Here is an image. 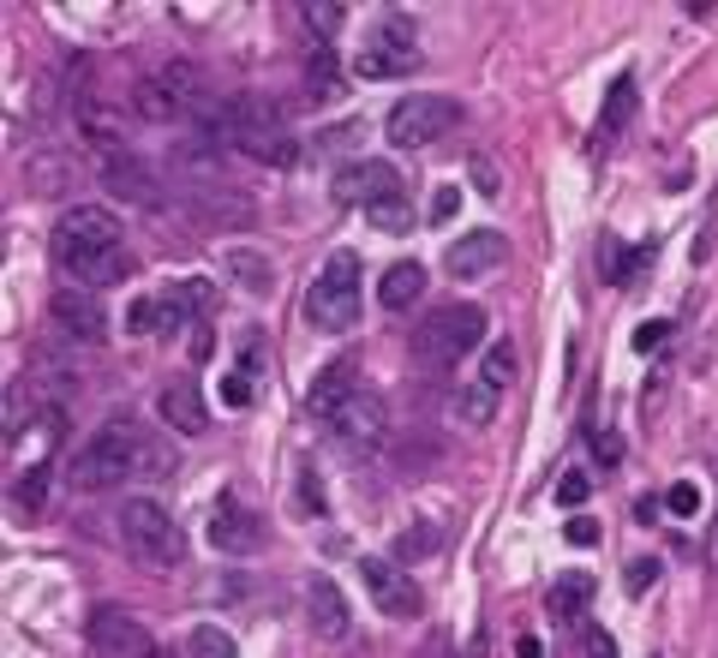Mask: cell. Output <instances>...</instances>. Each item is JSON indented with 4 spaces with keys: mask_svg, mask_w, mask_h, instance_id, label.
<instances>
[{
    "mask_svg": "<svg viewBox=\"0 0 718 658\" xmlns=\"http://www.w3.org/2000/svg\"><path fill=\"white\" fill-rule=\"evenodd\" d=\"M311 419L330 431L342 449H371L383 437V395L354 365H330L311 383Z\"/></svg>",
    "mask_w": 718,
    "mask_h": 658,
    "instance_id": "cell-1",
    "label": "cell"
},
{
    "mask_svg": "<svg viewBox=\"0 0 718 658\" xmlns=\"http://www.w3.org/2000/svg\"><path fill=\"white\" fill-rule=\"evenodd\" d=\"M198 132H210L222 150H239V156H251V162H263V167H294L299 162L294 132L282 126L275 102H263V96H234V102H222V114H215L210 126H198Z\"/></svg>",
    "mask_w": 718,
    "mask_h": 658,
    "instance_id": "cell-2",
    "label": "cell"
},
{
    "mask_svg": "<svg viewBox=\"0 0 718 658\" xmlns=\"http://www.w3.org/2000/svg\"><path fill=\"white\" fill-rule=\"evenodd\" d=\"M120 251V222L108 210H96V203H72L66 215L54 222V263L66 275H90V263L114 258Z\"/></svg>",
    "mask_w": 718,
    "mask_h": 658,
    "instance_id": "cell-3",
    "label": "cell"
},
{
    "mask_svg": "<svg viewBox=\"0 0 718 658\" xmlns=\"http://www.w3.org/2000/svg\"><path fill=\"white\" fill-rule=\"evenodd\" d=\"M306 318L323 335H342L359 323V258L354 251H330L323 258V270L306 287Z\"/></svg>",
    "mask_w": 718,
    "mask_h": 658,
    "instance_id": "cell-4",
    "label": "cell"
},
{
    "mask_svg": "<svg viewBox=\"0 0 718 658\" xmlns=\"http://www.w3.org/2000/svg\"><path fill=\"white\" fill-rule=\"evenodd\" d=\"M138 437H144V431L132 425V419L102 425L78 455H72V485H78V491H114L120 479H132V473H138Z\"/></svg>",
    "mask_w": 718,
    "mask_h": 658,
    "instance_id": "cell-5",
    "label": "cell"
},
{
    "mask_svg": "<svg viewBox=\"0 0 718 658\" xmlns=\"http://www.w3.org/2000/svg\"><path fill=\"white\" fill-rule=\"evenodd\" d=\"M479 335H485V311H479V306H443V311H431V323H419L413 359L437 377V371L461 365V359L473 353Z\"/></svg>",
    "mask_w": 718,
    "mask_h": 658,
    "instance_id": "cell-6",
    "label": "cell"
},
{
    "mask_svg": "<svg viewBox=\"0 0 718 658\" xmlns=\"http://www.w3.org/2000/svg\"><path fill=\"white\" fill-rule=\"evenodd\" d=\"M120 545H126L132 562H150V569H174V562L186 557V533H180L174 514L150 497L120 509Z\"/></svg>",
    "mask_w": 718,
    "mask_h": 658,
    "instance_id": "cell-7",
    "label": "cell"
},
{
    "mask_svg": "<svg viewBox=\"0 0 718 658\" xmlns=\"http://www.w3.org/2000/svg\"><path fill=\"white\" fill-rule=\"evenodd\" d=\"M455 126H461V102H455V96L413 90V96H401V102L389 108L383 138H389L395 150H419V144H437L443 132H455Z\"/></svg>",
    "mask_w": 718,
    "mask_h": 658,
    "instance_id": "cell-8",
    "label": "cell"
},
{
    "mask_svg": "<svg viewBox=\"0 0 718 658\" xmlns=\"http://www.w3.org/2000/svg\"><path fill=\"white\" fill-rule=\"evenodd\" d=\"M90 653L96 658H162L156 641H150V629L120 605H102L90 617Z\"/></svg>",
    "mask_w": 718,
    "mask_h": 658,
    "instance_id": "cell-9",
    "label": "cell"
},
{
    "mask_svg": "<svg viewBox=\"0 0 718 658\" xmlns=\"http://www.w3.org/2000/svg\"><path fill=\"white\" fill-rule=\"evenodd\" d=\"M90 144H96V162H102V186L114 191V198H126V203H156L162 198L156 174L126 150V144H114V138H90Z\"/></svg>",
    "mask_w": 718,
    "mask_h": 658,
    "instance_id": "cell-10",
    "label": "cell"
},
{
    "mask_svg": "<svg viewBox=\"0 0 718 658\" xmlns=\"http://www.w3.org/2000/svg\"><path fill=\"white\" fill-rule=\"evenodd\" d=\"M359 581H366V593L377 598V610H389L395 622H413L419 610H425V598H419V586L407 581V569L401 562H383V557H366L359 562Z\"/></svg>",
    "mask_w": 718,
    "mask_h": 658,
    "instance_id": "cell-11",
    "label": "cell"
},
{
    "mask_svg": "<svg viewBox=\"0 0 718 658\" xmlns=\"http://www.w3.org/2000/svg\"><path fill=\"white\" fill-rule=\"evenodd\" d=\"M335 198L371 210V203H383V198H407V179H401V167H395V162L371 156V162H354L347 174H335Z\"/></svg>",
    "mask_w": 718,
    "mask_h": 658,
    "instance_id": "cell-12",
    "label": "cell"
},
{
    "mask_svg": "<svg viewBox=\"0 0 718 658\" xmlns=\"http://www.w3.org/2000/svg\"><path fill=\"white\" fill-rule=\"evenodd\" d=\"M503 258H509V239H503L497 227H479V234H461L443 251V270H449L455 282H479V275L503 270Z\"/></svg>",
    "mask_w": 718,
    "mask_h": 658,
    "instance_id": "cell-13",
    "label": "cell"
},
{
    "mask_svg": "<svg viewBox=\"0 0 718 658\" xmlns=\"http://www.w3.org/2000/svg\"><path fill=\"white\" fill-rule=\"evenodd\" d=\"M48 318H54L72 342H102L108 335V318H102V306H96V287H54Z\"/></svg>",
    "mask_w": 718,
    "mask_h": 658,
    "instance_id": "cell-14",
    "label": "cell"
},
{
    "mask_svg": "<svg viewBox=\"0 0 718 658\" xmlns=\"http://www.w3.org/2000/svg\"><path fill=\"white\" fill-rule=\"evenodd\" d=\"M306 617L323 641H347L354 634V617H347V598L330 574H306Z\"/></svg>",
    "mask_w": 718,
    "mask_h": 658,
    "instance_id": "cell-15",
    "label": "cell"
},
{
    "mask_svg": "<svg viewBox=\"0 0 718 658\" xmlns=\"http://www.w3.org/2000/svg\"><path fill=\"white\" fill-rule=\"evenodd\" d=\"M210 545L227 550V557H251V550L263 545V521L251 509H239V502H222V509L210 514Z\"/></svg>",
    "mask_w": 718,
    "mask_h": 658,
    "instance_id": "cell-16",
    "label": "cell"
},
{
    "mask_svg": "<svg viewBox=\"0 0 718 658\" xmlns=\"http://www.w3.org/2000/svg\"><path fill=\"white\" fill-rule=\"evenodd\" d=\"M419 294H425V263L401 258V263H389V270H383V282H377V306L383 311H407Z\"/></svg>",
    "mask_w": 718,
    "mask_h": 658,
    "instance_id": "cell-17",
    "label": "cell"
},
{
    "mask_svg": "<svg viewBox=\"0 0 718 658\" xmlns=\"http://www.w3.org/2000/svg\"><path fill=\"white\" fill-rule=\"evenodd\" d=\"M437 550H443V526L431 521V514H419V521H407L401 533H395L389 557H395V562H431Z\"/></svg>",
    "mask_w": 718,
    "mask_h": 658,
    "instance_id": "cell-18",
    "label": "cell"
},
{
    "mask_svg": "<svg viewBox=\"0 0 718 658\" xmlns=\"http://www.w3.org/2000/svg\"><path fill=\"white\" fill-rule=\"evenodd\" d=\"M354 72H359L366 84H377V78H407V72H419V54H401V48L371 42V48H359V54H354Z\"/></svg>",
    "mask_w": 718,
    "mask_h": 658,
    "instance_id": "cell-19",
    "label": "cell"
},
{
    "mask_svg": "<svg viewBox=\"0 0 718 658\" xmlns=\"http://www.w3.org/2000/svg\"><path fill=\"white\" fill-rule=\"evenodd\" d=\"M156 413H162L174 431H191V437H198L203 431V395L191 389V383H168L162 401H156Z\"/></svg>",
    "mask_w": 718,
    "mask_h": 658,
    "instance_id": "cell-20",
    "label": "cell"
},
{
    "mask_svg": "<svg viewBox=\"0 0 718 658\" xmlns=\"http://www.w3.org/2000/svg\"><path fill=\"white\" fill-rule=\"evenodd\" d=\"M347 7L342 0H306L299 7V24H306V48H335V30H342Z\"/></svg>",
    "mask_w": 718,
    "mask_h": 658,
    "instance_id": "cell-21",
    "label": "cell"
},
{
    "mask_svg": "<svg viewBox=\"0 0 718 658\" xmlns=\"http://www.w3.org/2000/svg\"><path fill=\"white\" fill-rule=\"evenodd\" d=\"M455 419H467V425H491V419H497V389H491L485 377L467 383V389H455Z\"/></svg>",
    "mask_w": 718,
    "mask_h": 658,
    "instance_id": "cell-22",
    "label": "cell"
},
{
    "mask_svg": "<svg viewBox=\"0 0 718 658\" xmlns=\"http://www.w3.org/2000/svg\"><path fill=\"white\" fill-rule=\"evenodd\" d=\"M629 114H634V78L622 72V78H610V90H605V114H598V132H605V138H617V126H629Z\"/></svg>",
    "mask_w": 718,
    "mask_h": 658,
    "instance_id": "cell-23",
    "label": "cell"
},
{
    "mask_svg": "<svg viewBox=\"0 0 718 658\" xmlns=\"http://www.w3.org/2000/svg\"><path fill=\"white\" fill-rule=\"evenodd\" d=\"M646 258H653V246H634V251H622L617 239H605V282H617V287H634V270H646Z\"/></svg>",
    "mask_w": 718,
    "mask_h": 658,
    "instance_id": "cell-24",
    "label": "cell"
},
{
    "mask_svg": "<svg viewBox=\"0 0 718 658\" xmlns=\"http://www.w3.org/2000/svg\"><path fill=\"white\" fill-rule=\"evenodd\" d=\"M42 497H48V461H36V467H24V473L12 479V502H18V514L30 521V514L42 509Z\"/></svg>",
    "mask_w": 718,
    "mask_h": 658,
    "instance_id": "cell-25",
    "label": "cell"
},
{
    "mask_svg": "<svg viewBox=\"0 0 718 658\" xmlns=\"http://www.w3.org/2000/svg\"><path fill=\"white\" fill-rule=\"evenodd\" d=\"M586 598H593V574H562V581L550 586V617H562V622H569L574 610L586 605Z\"/></svg>",
    "mask_w": 718,
    "mask_h": 658,
    "instance_id": "cell-26",
    "label": "cell"
},
{
    "mask_svg": "<svg viewBox=\"0 0 718 658\" xmlns=\"http://www.w3.org/2000/svg\"><path fill=\"white\" fill-rule=\"evenodd\" d=\"M186 653L191 658H239V646H234V634H227V629L198 622V629H191V641H186Z\"/></svg>",
    "mask_w": 718,
    "mask_h": 658,
    "instance_id": "cell-27",
    "label": "cell"
},
{
    "mask_svg": "<svg viewBox=\"0 0 718 658\" xmlns=\"http://www.w3.org/2000/svg\"><path fill=\"white\" fill-rule=\"evenodd\" d=\"M371 42L401 48V54H419V30H413V18H407V12H383V18H377V36H371Z\"/></svg>",
    "mask_w": 718,
    "mask_h": 658,
    "instance_id": "cell-28",
    "label": "cell"
},
{
    "mask_svg": "<svg viewBox=\"0 0 718 658\" xmlns=\"http://www.w3.org/2000/svg\"><path fill=\"white\" fill-rule=\"evenodd\" d=\"M30 186L36 191H66L72 186V162H66V156H54V150L36 156V162H30Z\"/></svg>",
    "mask_w": 718,
    "mask_h": 658,
    "instance_id": "cell-29",
    "label": "cell"
},
{
    "mask_svg": "<svg viewBox=\"0 0 718 658\" xmlns=\"http://www.w3.org/2000/svg\"><path fill=\"white\" fill-rule=\"evenodd\" d=\"M366 222L383 227V234H407V227H413V203H407V198H383V203H371V210H366Z\"/></svg>",
    "mask_w": 718,
    "mask_h": 658,
    "instance_id": "cell-30",
    "label": "cell"
},
{
    "mask_svg": "<svg viewBox=\"0 0 718 658\" xmlns=\"http://www.w3.org/2000/svg\"><path fill=\"white\" fill-rule=\"evenodd\" d=\"M306 78H311V96H330L335 90V48H306Z\"/></svg>",
    "mask_w": 718,
    "mask_h": 658,
    "instance_id": "cell-31",
    "label": "cell"
},
{
    "mask_svg": "<svg viewBox=\"0 0 718 658\" xmlns=\"http://www.w3.org/2000/svg\"><path fill=\"white\" fill-rule=\"evenodd\" d=\"M479 377H485L491 389H503V383L515 377V347H509V342H497V347H491V353H485V365H479Z\"/></svg>",
    "mask_w": 718,
    "mask_h": 658,
    "instance_id": "cell-32",
    "label": "cell"
},
{
    "mask_svg": "<svg viewBox=\"0 0 718 658\" xmlns=\"http://www.w3.org/2000/svg\"><path fill=\"white\" fill-rule=\"evenodd\" d=\"M222 401L227 407H251V401H258V377H246V371H227V377H222Z\"/></svg>",
    "mask_w": 718,
    "mask_h": 658,
    "instance_id": "cell-33",
    "label": "cell"
},
{
    "mask_svg": "<svg viewBox=\"0 0 718 658\" xmlns=\"http://www.w3.org/2000/svg\"><path fill=\"white\" fill-rule=\"evenodd\" d=\"M665 342H670V318H646L641 330H634V342H629V347H634V353H658Z\"/></svg>",
    "mask_w": 718,
    "mask_h": 658,
    "instance_id": "cell-34",
    "label": "cell"
},
{
    "mask_svg": "<svg viewBox=\"0 0 718 658\" xmlns=\"http://www.w3.org/2000/svg\"><path fill=\"white\" fill-rule=\"evenodd\" d=\"M299 514H306V521L323 514V491H318V473H311V467H299Z\"/></svg>",
    "mask_w": 718,
    "mask_h": 658,
    "instance_id": "cell-35",
    "label": "cell"
},
{
    "mask_svg": "<svg viewBox=\"0 0 718 658\" xmlns=\"http://www.w3.org/2000/svg\"><path fill=\"white\" fill-rule=\"evenodd\" d=\"M227 263H234V270H246V287H251V294H270V263H263V258H239V251H234Z\"/></svg>",
    "mask_w": 718,
    "mask_h": 658,
    "instance_id": "cell-36",
    "label": "cell"
},
{
    "mask_svg": "<svg viewBox=\"0 0 718 658\" xmlns=\"http://www.w3.org/2000/svg\"><path fill=\"white\" fill-rule=\"evenodd\" d=\"M665 502H670V514H694V509H701V485H694V479H677Z\"/></svg>",
    "mask_w": 718,
    "mask_h": 658,
    "instance_id": "cell-37",
    "label": "cell"
},
{
    "mask_svg": "<svg viewBox=\"0 0 718 658\" xmlns=\"http://www.w3.org/2000/svg\"><path fill=\"white\" fill-rule=\"evenodd\" d=\"M586 491H593V479H586V473H562V479H557V502H562V509L586 502Z\"/></svg>",
    "mask_w": 718,
    "mask_h": 658,
    "instance_id": "cell-38",
    "label": "cell"
},
{
    "mask_svg": "<svg viewBox=\"0 0 718 658\" xmlns=\"http://www.w3.org/2000/svg\"><path fill=\"white\" fill-rule=\"evenodd\" d=\"M581 646H586V658H617V641H610L598 622H586V629H581Z\"/></svg>",
    "mask_w": 718,
    "mask_h": 658,
    "instance_id": "cell-39",
    "label": "cell"
},
{
    "mask_svg": "<svg viewBox=\"0 0 718 658\" xmlns=\"http://www.w3.org/2000/svg\"><path fill=\"white\" fill-rule=\"evenodd\" d=\"M593 455L605 467H617L622 461V437H617V431H605V425H593Z\"/></svg>",
    "mask_w": 718,
    "mask_h": 658,
    "instance_id": "cell-40",
    "label": "cell"
},
{
    "mask_svg": "<svg viewBox=\"0 0 718 658\" xmlns=\"http://www.w3.org/2000/svg\"><path fill=\"white\" fill-rule=\"evenodd\" d=\"M653 581H658V557H641V562H629V593H646Z\"/></svg>",
    "mask_w": 718,
    "mask_h": 658,
    "instance_id": "cell-41",
    "label": "cell"
},
{
    "mask_svg": "<svg viewBox=\"0 0 718 658\" xmlns=\"http://www.w3.org/2000/svg\"><path fill=\"white\" fill-rule=\"evenodd\" d=\"M455 210H461V191L443 186L437 198H431V222H455Z\"/></svg>",
    "mask_w": 718,
    "mask_h": 658,
    "instance_id": "cell-42",
    "label": "cell"
},
{
    "mask_svg": "<svg viewBox=\"0 0 718 658\" xmlns=\"http://www.w3.org/2000/svg\"><path fill=\"white\" fill-rule=\"evenodd\" d=\"M562 538H569V545H598V526L586 521V514H574V521L562 526Z\"/></svg>",
    "mask_w": 718,
    "mask_h": 658,
    "instance_id": "cell-43",
    "label": "cell"
},
{
    "mask_svg": "<svg viewBox=\"0 0 718 658\" xmlns=\"http://www.w3.org/2000/svg\"><path fill=\"white\" fill-rule=\"evenodd\" d=\"M467 174L479 179V191H485V198H497V174H491V162H479V156H473V162H467Z\"/></svg>",
    "mask_w": 718,
    "mask_h": 658,
    "instance_id": "cell-44",
    "label": "cell"
},
{
    "mask_svg": "<svg viewBox=\"0 0 718 658\" xmlns=\"http://www.w3.org/2000/svg\"><path fill=\"white\" fill-rule=\"evenodd\" d=\"M515 658H545V646H538V634H521V641H515Z\"/></svg>",
    "mask_w": 718,
    "mask_h": 658,
    "instance_id": "cell-45",
    "label": "cell"
},
{
    "mask_svg": "<svg viewBox=\"0 0 718 658\" xmlns=\"http://www.w3.org/2000/svg\"><path fill=\"white\" fill-rule=\"evenodd\" d=\"M713 562H718V533H713Z\"/></svg>",
    "mask_w": 718,
    "mask_h": 658,
    "instance_id": "cell-46",
    "label": "cell"
}]
</instances>
